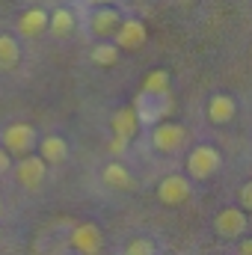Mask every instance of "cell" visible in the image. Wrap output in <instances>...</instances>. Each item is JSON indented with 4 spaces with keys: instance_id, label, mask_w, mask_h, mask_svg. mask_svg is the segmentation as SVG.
<instances>
[{
    "instance_id": "9",
    "label": "cell",
    "mask_w": 252,
    "mask_h": 255,
    "mask_svg": "<svg viewBox=\"0 0 252 255\" xmlns=\"http://www.w3.org/2000/svg\"><path fill=\"white\" fill-rule=\"evenodd\" d=\"M157 199H160V205H169V208L184 205L190 199V181L184 175H166L157 184Z\"/></svg>"
},
{
    "instance_id": "10",
    "label": "cell",
    "mask_w": 252,
    "mask_h": 255,
    "mask_svg": "<svg viewBox=\"0 0 252 255\" xmlns=\"http://www.w3.org/2000/svg\"><path fill=\"white\" fill-rule=\"evenodd\" d=\"M119 24H122V15H119V9H110V6L95 9L92 18H89V30H92L101 42L113 39V33L119 30Z\"/></svg>"
},
{
    "instance_id": "1",
    "label": "cell",
    "mask_w": 252,
    "mask_h": 255,
    "mask_svg": "<svg viewBox=\"0 0 252 255\" xmlns=\"http://www.w3.org/2000/svg\"><path fill=\"white\" fill-rule=\"evenodd\" d=\"M223 166V154L214 145H196L187 154V175L196 181H208L220 172Z\"/></svg>"
},
{
    "instance_id": "7",
    "label": "cell",
    "mask_w": 252,
    "mask_h": 255,
    "mask_svg": "<svg viewBox=\"0 0 252 255\" xmlns=\"http://www.w3.org/2000/svg\"><path fill=\"white\" fill-rule=\"evenodd\" d=\"M145 39H148V30H145V24L136 21V18H122L119 30L113 33V45H116L119 51H136V48L145 45Z\"/></svg>"
},
{
    "instance_id": "25",
    "label": "cell",
    "mask_w": 252,
    "mask_h": 255,
    "mask_svg": "<svg viewBox=\"0 0 252 255\" xmlns=\"http://www.w3.org/2000/svg\"><path fill=\"white\" fill-rule=\"evenodd\" d=\"M89 3H92V6H107L110 0H89Z\"/></svg>"
},
{
    "instance_id": "14",
    "label": "cell",
    "mask_w": 252,
    "mask_h": 255,
    "mask_svg": "<svg viewBox=\"0 0 252 255\" xmlns=\"http://www.w3.org/2000/svg\"><path fill=\"white\" fill-rule=\"evenodd\" d=\"M39 157H42L48 166L63 163L65 157H68V142H65L63 136H57V133H51V136L39 139Z\"/></svg>"
},
{
    "instance_id": "21",
    "label": "cell",
    "mask_w": 252,
    "mask_h": 255,
    "mask_svg": "<svg viewBox=\"0 0 252 255\" xmlns=\"http://www.w3.org/2000/svg\"><path fill=\"white\" fill-rule=\"evenodd\" d=\"M241 211H252V181L241 187Z\"/></svg>"
},
{
    "instance_id": "13",
    "label": "cell",
    "mask_w": 252,
    "mask_h": 255,
    "mask_svg": "<svg viewBox=\"0 0 252 255\" xmlns=\"http://www.w3.org/2000/svg\"><path fill=\"white\" fill-rule=\"evenodd\" d=\"M45 30H48V12H45V9L33 6V9H24V12H21V18H18V33H21V36L33 39V36H39V33H45Z\"/></svg>"
},
{
    "instance_id": "15",
    "label": "cell",
    "mask_w": 252,
    "mask_h": 255,
    "mask_svg": "<svg viewBox=\"0 0 252 255\" xmlns=\"http://www.w3.org/2000/svg\"><path fill=\"white\" fill-rule=\"evenodd\" d=\"M74 27H77V18H74V12H71V9H54V12L48 15V30H51L57 39L71 36V33H74Z\"/></svg>"
},
{
    "instance_id": "18",
    "label": "cell",
    "mask_w": 252,
    "mask_h": 255,
    "mask_svg": "<svg viewBox=\"0 0 252 255\" xmlns=\"http://www.w3.org/2000/svg\"><path fill=\"white\" fill-rule=\"evenodd\" d=\"M21 60V48H18V42L9 36V33H0V68L3 71H9V68H15Z\"/></svg>"
},
{
    "instance_id": "22",
    "label": "cell",
    "mask_w": 252,
    "mask_h": 255,
    "mask_svg": "<svg viewBox=\"0 0 252 255\" xmlns=\"http://www.w3.org/2000/svg\"><path fill=\"white\" fill-rule=\"evenodd\" d=\"M9 169H12V154L0 145V175H3V172H9Z\"/></svg>"
},
{
    "instance_id": "3",
    "label": "cell",
    "mask_w": 252,
    "mask_h": 255,
    "mask_svg": "<svg viewBox=\"0 0 252 255\" xmlns=\"http://www.w3.org/2000/svg\"><path fill=\"white\" fill-rule=\"evenodd\" d=\"M133 110H136V116H139V125L142 122H163V116L172 110V98H169V92H163V95H148V92H139L136 95V101H133Z\"/></svg>"
},
{
    "instance_id": "6",
    "label": "cell",
    "mask_w": 252,
    "mask_h": 255,
    "mask_svg": "<svg viewBox=\"0 0 252 255\" xmlns=\"http://www.w3.org/2000/svg\"><path fill=\"white\" fill-rule=\"evenodd\" d=\"M184 139H187V130L178 125V122H157L154 130H151V145L157 148V151H163V154H172V151H178L181 145H184Z\"/></svg>"
},
{
    "instance_id": "4",
    "label": "cell",
    "mask_w": 252,
    "mask_h": 255,
    "mask_svg": "<svg viewBox=\"0 0 252 255\" xmlns=\"http://www.w3.org/2000/svg\"><path fill=\"white\" fill-rule=\"evenodd\" d=\"M45 175H48V163H45L39 154L18 157V163H15V181H18L24 190H39V187L45 184Z\"/></svg>"
},
{
    "instance_id": "11",
    "label": "cell",
    "mask_w": 252,
    "mask_h": 255,
    "mask_svg": "<svg viewBox=\"0 0 252 255\" xmlns=\"http://www.w3.org/2000/svg\"><path fill=\"white\" fill-rule=\"evenodd\" d=\"M235 113H238V101H235L232 95H226V92L211 95V101H208V122H214V125H229V122L235 119Z\"/></svg>"
},
{
    "instance_id": "17",
    "label": "cell",
    "mask_w": 252,
    "mask_h": 255,
    "mask_svg": "<svg viewBox=\"0 0 252 255\" xmlns=\"http://www.w3.org/2000/svg\"><path fill=\"white\" fill-rule=\"evenodd\" d=\"M139 92H148V95H163L169 92V71L166 68H151L145 77H142V89Z\"/></svg>"
},
{
    "instance_id": "5",
    "label": "cell",
    "mask_w": 252,
    "mask_h": 255,
    "mask_svg": "<svg viewBox=\"0 0 252 255\" xmlns=\"http://www.w3.org/2000/svg\"><path fill=\"white\" fill-rule=\"evenodd\" d=\"M68 244L77 255H98L104 250V235H101V229L95 223H77L71 229Z\"/></svg>"
},
{
    "instance_id": "23",
    "label": "cell",
    "mask_w": 252,
    "mask_h": 255,
    "mask_svg": "<svg viewBox=\"0 0 252 255\" xmlns=\"http://www.w3.org/2000/svg\"><path fill=\"white\" fill-rule=\"evenodd\" d=\"M125 148H127V142H125V139H119V136H113V142H110V151H113V154H122Z\"/></svg>"
},
{
    "instance_id": "26",
    "label": "cell",
    "mask_w": 252,
    "mask_h": 255,
    "mask_svg": "<svg viewBox=\"0 0 252 255\" xmlns=\"http://www.w3.org/2000/svg\"><path fill=\"white\" fill-rule=\"evenodd\" d=\"M0 214H3V202H0Z\"/></svg>"
},
{
    "instance_id": "20",
    "label": "cell",
    "mask_w": 252,
    "mask_h": 255,
    "mask_svg": "<svg viewBox=\"0 0 252 255\" xmlns=\"http://www.w3.org/2000/svg\"><path fill=\"white\" fill-rule=\"evenodd\" d=\"M125 255H154V244L148 238H133V241H127Z\"/></svg>"
},
{
    "instance_id": "16",
    "label": "cell",
    "mask_w": 252,
    "mask_h": 255,
    "mask_svg": "<svg viewBox=\"0 0 252 255\" xmlns=\"http://www.w3.org/2000/svg\"><path fill=\"white\" fill-rule=\"evenodd\" d=\"M101 178H104V184H107V187H113V190H130V187H133L130 172H127L119 160L107 163V166L101 169Z\"/></svg>"
},
{
    "instance_id": "2",
    "label": "cell",
    "mask_w": 252,
    "mask_h": 255,
    "mask_svg": "<svg viewBox=\"0 0 252 255\" xmlns=\"http://www.w3.org/2000/svg\"><path fill=\"white\" fill-rule=\"evenodd\" d=\"M36 142H39V133H36V128L27 125V122H12V125L3 130V148L12 157L33 154L36 151Z\"/></svg>"
},
{
    "instance_id": "8",
    "label": "cell",
    "mask_w": 252,
    "mask_h": 255,
    "mask_svg": "<svg viewBox=\"0 0 252 255\" xmlns=\"http://www.w3.org/2000/svg\"><path fill=\"white\" fill-rule=\"evenodd\" d=\"M247 226H250L247 211H241L238 205H235V208H223V211L217 214V220H214L217 235H220V238H229V241H238V238L247 232Z\"/></svg>"
},
{
    "instance_id": "24",
    "label": "cell",
    "mask_w": 252,
    "mask_h": 255,
    "mask_svg": "<svg viewBox=\"0 0 252 255\" xmlns=\"http://www.w3.org/2000/svg\"><path fill=\"white\" fill-rule=\"evenodd\" d=\"M238 255H252V238H244L238 244Z\"/></svg>"
},
{
    "instance_id": "12",
    "label": "cell",
    "mask_w": 252,
    "mask_h": 255,
    "mask_svg": "<svg viewBox=\"0 0 252 255\" xmlns=\"http://www.w3.org/2000/svg\"><path fill=\"white\" fill-rule=\"evenodd\" d=\"M110 128H113V136L130 142V139L136 136V130H139V116H136V110H133V107H119V110L113 113V119H110Z\"/></svg>"
},
{
    "instance_id": "19",
    "label": "cell",
    "mask_w": 252,
    "mask_h": 255,
    "mask_svg": "<svg viewBox=\"0 0 252 255\" xmlns=\"http://www.w3.org/2000/svg\"><path fill=\"white\" fill-rule=\"evenodd\" d=\"M119 54H122V51H119L113 42H98V45L92 48V63L101 65V68H110V65L119 63Z\"/></svg>"
}]
</instances>
